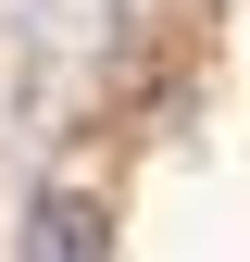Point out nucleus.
Returning a JSON list of instances; mask_svg holds the SVG:
<instances>
[{"instance_id": "1", "label": "nucleus", "mask_w": 250, "mask_h": 262, "mask_svg": "<svg viewBox=\"0 0 250 262\" xmlns=\"http://www.w3.org/2000/svg\"><path fill=\"white\" fill-rule=\"evenodd\" d=\"M25 262H113V212L88 200V187H50V200L25 212Z\"/></svg>"}]
</instances>
